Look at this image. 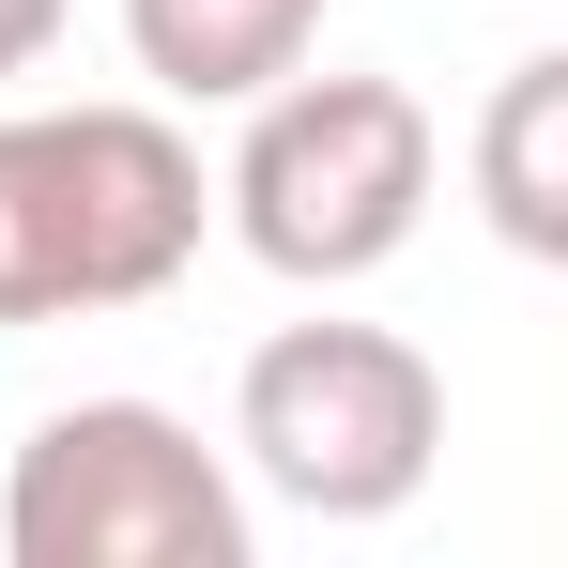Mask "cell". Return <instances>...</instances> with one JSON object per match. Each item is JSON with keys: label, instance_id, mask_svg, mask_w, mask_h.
I'll use <instances>...</instances> for the list:
<instances>
[{"label": "cell", "instance_id": "cell-1", "mask_svg": "<svg viewBox=\"0 0 568 568\" xmlns=\"http://www.w3.org/2000/svg\"><path fill=\"white\" fill-rule=\"evenodd\" d=\"M200 231H215V185L170 108H0V338L154 307L200 262Z\"/></svg>", "mask_w": 568, "mask_h": 568}, {"label": "cell", "instance_id": "cell-5", "mask_svg": "<svg viewBox=\"0 0 568 568\" xmlns=\"http://www.w3.org/2000/svg\"><path fill=\"white\" fill-rule=\"evenodd\" d=\"M123 47L170 108H246L323 47V0H123Z\"/></svg>", "mask_w": 568, "mask_h": 568}, {"label": "cell", "instance_id": "cell-7", "mask_svg": "<svg viewBox=\"0 0 568 568\" xmlns=\"http://www.w3.org/2000/svg\"><path fill=\"white\" fill-rule=\"evenodd\" d=\"M62 16H78V0H0V78H31V62L62 47Z\"/></svg>", "mask_w": 568, "mask_h": 568}, {"label": "cell", "instance_id": "cell-2", "mask_svg": "<svg viewBox=\"0 0 568 568\" xmlns=\"http://www.w3.org/2000/svg\"><path fill=\"white\" fill-rule=\"evenodd\" d=\"M430 185H446V139L399 78H262L246 93V139L215 170V215L231 246L292 292H354L384 277L415 231H430Z\"/></svg>", "mask_w": 568, "mask_h": 568}, {"label": "cell", "instance_id": "cell-4", "mask_svg": "<svg viewBox=\"0 0 568 568\" xmlns=\"http://www.w3.org/2000/svg\"><path fill=\"white\" fill-rule=\"evenodd\" d=\"M231 446L307 523H384L446 462V369L399 323H277L231 384Z\"/></svg>", "mask_w": 568, "mask_h": 568}, {"label": "cell", "instance_id": "cell-3", "mask_svg": "<svg viewBox=\"0 0 568 568\" xmlns=\"http://www.w3.org/2000/svg\"><path fill=\"white\" fill-rule=\"evenodd\" d=\"M16 568H246V476L170 399H62L0 476Z\"/></svg>", "mask_w": 568, "mask_h": 568}, {"label": "cell", "instance_id": "cell-6", "mask_svg": "<svg viewBox=\"0 0 568 568\" xmlns=\"http://www.w3.org/2000/svg\"><path fill=\"white\" fill-rule=\"evenodd\" d=\"M476 200L523 262H568V62H507L491 78V123H476Z\"/></svg>", "mask_w": 568, "mask_h": 568}]
</instances>
